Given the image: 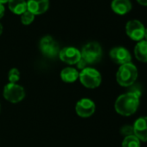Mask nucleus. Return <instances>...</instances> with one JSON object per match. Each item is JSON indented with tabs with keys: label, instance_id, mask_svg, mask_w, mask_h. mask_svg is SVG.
Listing matches in <instances>:
<instances>
[{
	"label": "nucleus",
	"instance_id": "obj_1",
	"mask_svg": "<svg viewBox=\"0 0 147 147\" xmlns=\"http://www.w3.org/2000/svg\"><path fill=\"white\" fill-rule=\"evenodd\" d=\"M139 98L138 92H128L119 95L114 103L115 111L122 116L132 115L139 107Z\"/></svg>",
	"mask_w": 147,
	"mask_h": 147
},
{
	"label": "nucleus",
	"instance_id": "obj_2",
	"mask_svg": "<svg viewBox=\"0 0 147 147\" xmlns=\"http://www.w3.org/2000/svg\"><path fill=\"white\" fill-rule=\"evenodd\" d=\"M138 78V68L137 67L130 62L121 65L116 74V81L121 87L131 86Z\"/></svg>",
	"mask_w": 147,
	"mask_h": 147
},
{
	"label": "nucleus",
	"instance_id": "obj_3",
	"mask_svg": "<svg viewBox=\"0 0 147 147\" xmlns=\"http://www.w3.org/2000/svg\"><path fill=\"white\" fill-rule=\"evenodd\" d=\"M82 59L87 63V65H92L99 62L102 56L101 46L96 42H92L86 44L81 51Z\"/></svg>",
	"mask_w": 147,
	"mask_h": 147
},
{
	"label": "nucleus",
	"instance_id": "obj_4",
	"mask_svg": "<svg viewBox=\"0 0 147 147\" xmlns=\"http://www.w3.org/2000/svg\"><path fill=\"white\" fill-rule=\"evenodd\" d=\"M81 83L88 88H96L101 83L100 73L93 67H86L79 73Z\"/></svg>",
	"mask_w": 147,
	"mask_h": 147
},
{
	"label": "nucleus",
	"instance_id": "obj_5",
	"mask_svg": "<svg viewBox=\"0 0 147 147\" xmlns=\"http://www.w3.org/2000/svg\"><path fill=\"white\" fill-rule=\"evenodd\" d=\"M3 95L5 99L11 103H18L25 97L24 88L17 83H8L5 86Z\"/></svg>",
	"mask_w": 147,
	"mask_h": 147
},
{
	"label": "nucleus",
	"instance_id": "obj_6",
	"mask_svg": "<svg viewBox=\"0 0 147 147\" xmlns=\"http://www.w3.org/2000/svg\"><path fill=\"white\" fill-rule=\"evenodd\" d=\"M39 48L41 52L49 58H54L59 55L60 48L56 41L50 36H46L42 37L39 43Z\"/></svg>",
	"mask_w": 147,
	"mask_h": 147
},
{
	"label": "nucleus",
	"instance_id": "obj_7",
	"mask_svg": "<svg viewBox=\"0 0 147 147\" xmlns=\"http://www.w3.org/2000/svg\"><path fill=\"white\" fill-rule=\"evenodd\" d=\"M125 32L131 40L139 42L144 38L145 28L140 21L131 20L126 24Z\"/></svg>",
	"mask_w": 147,
	"mask_h": 147
},
{
	"label": "nucleus",
	"instance_id": "obj_8",
	"mask_svg": "<svg viewBox=\"0 0 147 147\" xmlns=\"http://www.w3.org/2000/svg\"><path fill=\"white\" fill-rule=\"evenodd\" d=\"M60 59L69 65L77 64V62L81 60V51H79L76 48L74 47H65L59 52Z\"/></svg>",
	"mask_w": 147,
	"mask_h": 147
},
{
	"label": "nucleus",
	"instance_id": "obj_9",
	"mask_svg": "<svg viewBox=\"0 0 147 147\" xmlns=\"http://www.w3.org/2000/svg\"><path fill=\"white\" fill-rule=\"evenodd\" d=\"M76 113L82 118H88L92 116L95 112V104L94 102L88 98L81 99L77 101L76 105Z\"/></svg>",
	"mask_w": 147,
	"mask_h": 147
},
{
	"label": "nucleus",
	"instance_id": "obj_10",
	"mask_svg": "<svg viewBox=\"0 0 147 147\" xmlns=\"http://www.w3.org/2000/svg\"><path fill=\"white\" fill-rule=\"evenodd\" d=\"M111 59L117 64L124 65L126 63L131 62V53L124 47H115L110 51Z\"/></svg>",
	"mask_w": 147,
	"mask_h": 147
},
{
	"label": "nucleus",
	"instance_id": "obj_11",
	"mask_svg": "<svg viewBox=\"0 0 147 147\" xmlns=\"http://www.w3.org/2000/svg\"><path fill=\"white\" fill-rule=\"evenodd\" d=\"M133 134L143 142H147V116L139 117L133 124Z\"/></svg>",
	"mask_w": 147,
	"mask_h": 147
},
{
	"label": "nucleus",
	"instance_id": "obj_12",
	"mask_svg": "<svg viewBox=\"0 0 147 147\" xmlns=\"http://www.w3.org/2000/svg\"><path fill=\"white\" fill-rule=\"evenodd\" d=\"M49 0H28L27 2V11L34 15L44 13L49 9Z\"/></svg>",
	"mask_w": 147,
	"mask_h": 147
},
{
	"label": "nucleus",
	"instance_id": "obj_13",
	"mask_svg": "<svg viewBox=\"0 0 147 147\" xmlns=\"http://www.w3.org/2000/svg\"><path fill=\"white\" fill-rule=\"evenodd\" d=\"M111 6L113 11L119 15H125L131 10V3L130 0H113Z\"/></svg>",
	"mask_w": 147,
	"mask_h": 147
},
{
	"label": "nucleus",
	"instance_id": "obj_14",
	"mask_svg": "<svg viewBox=\"0 0 147 147\" xmlns=\"http://www.w3.org/2000/svg\"><path fill=\"white\" fill-rule=\"evenodd\" d=\"M61 79L67 83H73L79 78V72L74 67H65L61 71Z\"/></svg>",
	"mask_w": 147,
	"mask_h": 147
},
{
	"label": "nucleus",
	"instance_id": "obj_15",
	"mask_svg": "<svg viewBox=\"0 0 147 147\" xmlns=\"http://www.w3.org/2000/svg\"><path fill=\"white\" fill-rule=\"evenodd\" d=\"M134 55L141 62H147V41H139L134 48Z\"/></svg>",
	"mask_w": 147,
	"mask_h": 147
},
{
	"label": "nucleus",
	"instance_id": "obj_16",
	"mask_svg": "<svg viewBox=\"0 0 147 147\" xmlns=\"http://www.w3.org/2000/svg\"><path fill=\"white\" fill-rule=\"evenodd\" d=\"M9 8L10 10L18 15H22L27 11V2L25 0H9Z\"/></svg>",
	"mask_w": 147,
	"mask_h": 147
},
{
	"label": "nucleus",
	"instance_id": "obj_17",
	"mask_svg": "<svg viewBox=\"0 0 147 147\" xmlns=\"http://www.w3.org/2000/svg\"><path fill=\"white\" fill-rule=\"evenodd\" d=\"M122 147H140V140L135 135L126 136L122 142Z\"/></svg>",
	"mask_w": 147,
	"mask_h": 147
},
{
	"label": "nucleus",
	"instance_id": "obj_18",
	"mask_svg": "<svg viewBox=\"0 0 147 147\" xmlns=\"http://www.w3.org/2000/svg\"><path fill=\"white\" fill-rule=\"evenodd\" d=\"M8 79L10 83H17L20 80V72L18 68H11L8 73Z\"/></svg>",
	"mask_w": 147,
	"mask_h": 147
},
{
	"label": "nucleus",
	"instance_id": "obj_19",
	"mask_svg": "<svg viewBox=\"0 0 147 147\" xmlns=\"http://www.w3.org/2000/svg\"><path fill=\"white\" fill-rule=\"evenodd\" d=\"M35 15L33 13H31L29 11H26L25 12H24L22 14L21 17V22L24 24V25H29L30 24L32 23V21L34 20Z\"/></svg>",
	"mask_w": 147,
	"mask_h": 147
},
{
	"label": "nucleus",
	"instance_id": "obj_20",
	"mask_svg": "<svg viewBox=\"0 0 147 147\" xmlns=\"http://www.w3.org/2000/svg\"><path fill=\"white\" fill-rule=\"evenodd\" d=\"M120 131H121V134L125 135V137L126 136H130V135H134L133 134V128H132V126H130V125L123 126L120 129Z\"/></svg>",
	"mask_w": 147,
	"mask_h": 147
},
{
	"label": "nucleus",
	"instance_id": "obj_21",
	"mask_svg": "<svg viewBox=\"0 0 147 147\" xmlns=\"http://www.w3.org/2000/svg\"><path fill=\"white\" fill-rule=\"evenodd\" d=\"M87 63L81 58V60L77 62V67L79 68V69H81V70H82V69H84V68H86L87 67Z\"/></svg>",
	"mask_w": 147,
	"mask_h": 147
},
{
	"label": "nucleus",
	"instance_id": "obj_22",
	"mask_svg": "<svg viewBox=\"0 0 147 147\" xmlns=\"http://www.w3.org/2000/svg\"><path fill=\"white\" fill-rule=\"evenodd\" d=\"M5 6L3 5V4H0V19H1V18L4 17V15H5Z\"/></svg>",
	"mask_w": 147,
	"mask_h": 147
},
{
	"label": "nucleus",
	"instance_id": "obj_23",
	"mask_svg": "<svg viewBox=\"0 0 147 147\" xmlns=\"http://www.w3.org/2000/svg\"><path fill=\"white\" fill-rule=\"evenodd\" d=\"M138 3L141 5H144V6H147V0H137Z\"/></svg>",
	"mask_w": 147,
	"mask_h": 147
},
{
	"label": "nucleus",
	"instance_id": "obj_24",
	"mask_svg": "<svg viewBox=\"0 0 147 147\" xmlns=\"http://www.w3.org/2000/svg\"><path fill=\"white\" fill-rule=\"evenodd\" d=\"M144 40L147 41V28L145 29V32H144Z\"/></svg>",
	"mask_w": 147,
	"mask_h": 147
},
{
	"label": "nucleus",
	"instance_id": "obj_25",
	"mask_svg": "<svg viewBox=\"0 0 147 147\" xmlns=\"http://www.w3.org/2000/svg\"><path fill=\"white\" fill-rule=\"evenodd\" d=\"M2 32H3V26H2L1 24H0V35L2 34Z\"/></svg>",
	"mask_w": 147,
	"mask_h": 147
},
{
	"label": "nucleus",
	"instance_id": "obj_26",
	"mask_svg": "<svg viewBox=\"0 0 147 147\" xmlns=\"http://www.w3.org/2000/svg\"><path fill=\"white\" fill-rule=\"evenodd\" d=\"M9 0H0V4H4V3H6Z\"/></svg>",
	"mask_w": 147,
	"mask_h": 147
},
{
	"label": "nucleus",
	"instance_id": "obj_27",
	"mask_svg": "<svg viewBox=\"0 0 147 147\" xmlns=\"http://www.w3.org/2000/svg\"><path fill=\"white\" fill-rule=\"evenodd\" d=\"M0 111H1V106H0Z\"/></svg>",
	"mask_w": 147,
	"mask_h": 147
}]
</instances>
